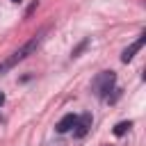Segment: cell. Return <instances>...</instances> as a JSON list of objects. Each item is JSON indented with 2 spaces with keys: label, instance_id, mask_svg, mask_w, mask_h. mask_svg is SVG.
<instances>
[{
  "label": "cell",
  "instance_id": "1",
  "mask_svg": "<svg viewBox=\"0 0 146 146\" xmlns=\"http://www.w3.org/2000/svg\"><path fill=\"white\" fill-rule=\"evenodd\" d=\"M114 82H116V75H114L112 71H103V73H98V75L94 78L91 89H94V94H96L98 98H105V96L112 91Z\"/></svg>",
  "mask_w": 146,
  "mask_h": 146
},
{
  "label": "cell",
  "instance_id": "2",
  "mask_svg": "<svg viewBox=\"0 0 146 146\" xmlns=\"http://www.w3.org/2000/svg\"><path fill=\"white\" fill-rule=\"evenodd\" d=\"M75 121H78V116H75V114H64V116L57 121V125H55V128H57V132H62V135H64V132H68V130H73V128H75Z\"/></svg>",
  "mask_w": 146,
  "mask_h": 146
},
{
  "label": "cell",
  "instance_id": "3",
  "mask_svg": "<svg viewBox=\"0 0 146 146\" xmlns=\"http://www.w3.org/2000/svg\"><path fill=\"white\" fill-rule=\"evenodd\" d=\"M144 41H146V34H141V36H139V39H137V41H135L130 48H125V50H123V55H121V62H125V64H128V62L135 57V52H137V50H141Z\"/></svg>",
  "mask_w": 146,
  "mask_h": 146
},
{
  "label": "cell",
  "instance_id": "4",
  "mask_svg": "<svg viewBox=\"0 0 146 146\" xmlns=\"http://www.w3.org/2000/svg\"><path fill=\"white\" fill-rule=\"evenodd\" d=\"M89 128H91V114L87 112V114H82V116L75 121V135H78V137H84V135L89 132Z\"/></svg>",
  "mask_w": 146,
  "mask_h": 146
},
{
  "label": "cell",
  "instance_id": "5",
  "mask_svg": "<svg viewBox=\"0 0 146 146\" xmlns=\"http://www.w3.org/2000/svg\"><path fill=\"white\" fill-rule=\"evenodd\" d=\"M130 128H132V123H130V121H121V123H116V125H114V135H116V137H121V135H125Z\"/></svg>",
  "mask_w": 146,
  "mask_h": 146
},
{
  "label": "cell",
  "instance_id": "6",
  "mask_svg": "<svg viewBox=\"0 0 146 146\" xmlns=\"http://www.w3.org/2000/svg\"><path fill=\"white\" fill-rule=\"evenodd\" d=\"M2 103H5V94L0 91V105H2Z\"/></svg>",
  "mask_w": 146,
  "mask_h": 146
},
{
  "label": "cell",
  "instance_id": "7",
  "mask_svg": "<svg viewBox=\"0 0 146 146\" xmlns=\"http://www.w3.org/2000/svg\"><path fill=\"white\" fill-rule=\"evenodd\" d=\"M14 2H21V0H14Z\"/></svg>",
  "mask_w": 146,
  "mask_h": 146
}]
</instances>
